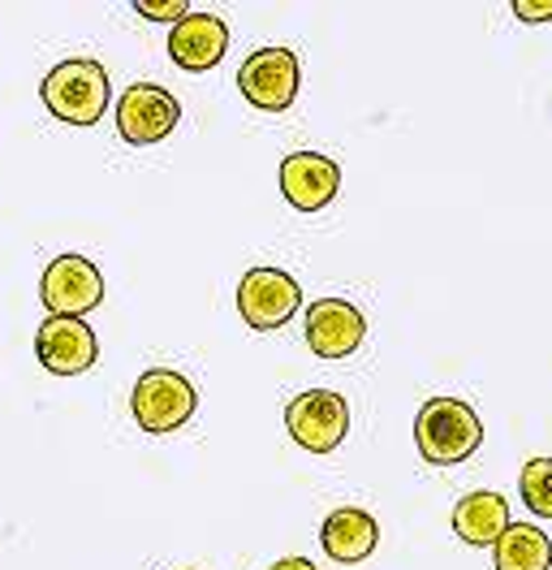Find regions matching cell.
<instances>
[{"instance_id":"cell-12","label":"cell","mask_w":552,"mask_h":570,"mask_svg":"<svg viewBox=\"0 0 552 570\" xmlns=\"http://www.w3.org/2000/svg\"><path fill=\"white\" fill-rule=\"evenodd\" d=\"M225 52H229V27L216 13H190L169 31V57L181 70L204 73L220 66Z\"/></svg>"},{"instance_id":"cell-13","label":"cell","mask_w":552,"mask_h":570,"mask_svg":"<svg viewBox=\"0 0 552 570\" xmlns=\"http://www.w3.org/2000/svg\"><path fill=\"white\" fill-rule=\"evenodd\" d=\"M319 544H324V553H328L333 562L354 567V562H367V558L376 553L379 528L367 510H358V505H342V510H333V514L324 519V528H319Z\"/></svg>"},{"instance_id":"cell-5","label":"cell","mask_w":552,"mask_h":570,"mask_svg":"<svg viewBox=\"0 0 552 570\" xmlns=\"http://www.w3.org/2000/svg\"><path fill=\"white\" fill-rule=\"evenodd\" d=\"M285 428L310 454H333L349 432V406H345L342 393L307 390L285 406Z\"/></svg>"},{"instance_id":"cell-9","label":"cell","mask_w":552,"mask_h":570,"mask_svg":"<svg viewBox=\"0 0 552 570\" xmlns=\"http://www.w3.org/2000/svg\"><path fill=\"white\" fill-rule=\"evenodd\" d=\"M34 355L57 376H78V372H91V363L100 358V342L82 321L48 316L34 328Z\"/></svg>"},{"instance_id":"cell-11","label":"cell","mask_w":552,"mask_h":570,"mask_svg":"<svg viewBox=\"0 0 552 570\" xmlns=\"http://www.w3.org/2000/svg\"><path fill=\"white\" fill-rule=\"evenodd\" d=\"M367 337V321L354 303L345 298H319L307 307V346L319 358H345L354 355Z\"/></svg>"},{"instance_id":"cell-10","label":"cell","mask_w":552,"mask_h":570,"mask_svg":"<svg viewBox=\"0 0 552 570\" xmlns=\"http://www.w3.org/2000/svg\"><path fill=\"white\" fill-rule=\"evenodd\" d=\"M337 190H342V169L328 156H319V151L285 156V165H280V195H285L289 208L319 213V208H328L337 199Z\"/></svg>"},{"instance_id":"cell-3","label":"cell","mask_w":552,"mask_h":570,"mask_svg":"<svg viewBox=\"0 0 552 570\" xmlns=\"http://www.w3.org/2000/svg\"><path fill=\"white\" fill-rule=\"evenodd\" d=\"M195 406H199L195 385L181 372H169V367L142 372L135 381V393H130V411H135L138 428L151 432V436H165V432L190 424Z\"/></svg>"},{"instance_id":"cell-16","label":"cell","mask_w":552,"mask_h":570,"mask_svg":"<svg viewBox=\"0 0 552 570\" xmlns=\"http://www.w3.org/2000/svg\"><path fill=\"white\" fill-rule=\"evenodd\" d=\"M518 489H522V501H526L531 514L552 519V459H531V463L522 466Z\"/></svg>"},{"instance_id":"cell-15","label":"cell","mask_w":552,"mask_h":570,"mask_svg":"<svg viewBox=\"0 0 552 570\" xmlns=\"http://www.w3.org/2000/svg\"><path fill=\"white\" fill-rule=\"evenodd\" d=\"M496 570H552V540L531 523H510L492 544Z\"/></svg>"},{"instance_id":"cell-4","label":"cell","mask_w":552,"mask_h":570,"mask_svg":"<svg viewBox=\"0 0 552 570\" xmlns=\"http://www.w3.org/2000/svg\"><path fill=\"white\" fill-rule=\"evenodd\" d=\"M39 298L48 307V316H69V321H82L87 312H96L103 303V277L100 268L82 255H57L48 268H43V282H39Z\"/></svg>"},{"instance_id":"cell-17","label":"cell","mask_w":552,"mask_h":570,"mask_svg":"<svg viewBox=\"0 0 552 570\" xmlns=\"http://www.w3.org/2000/svg\"><path fill=\"white\" fill-rule=\"evenodd\" d=\"M135 9L142 18H151V22H172V27H177L181 18H190V4H186V0H160V4H156V0H138Z\"/></svg>"},{"instance_id":"cell-2","label":"cell","mask_w":552,"mask_h":570,"mask_svg":"<svg viewBox=\"0 0 552 570\" xmlns=\"http://www.w3.org/2000/svg\"><path fill=\"white\" fill-rule=\"evenodd\" d=\"M43 108L69 121V126H96L103 112H108V70L91 57H69L57 70H48L43 87Z\"/></svg>"},{"instance_id":"cell-6","label":"cell","mask_w":552,"mask_h":570,"mask_svg":"<svg viewBox=\"0 0 552 570\" xmlns=\"http://www.w3.org/2000/svg\"><path fill=\"white\" fill-rule=\"evenodd\" d=\"M298 82H303V70L289 48H259L238 70V91L264 112H285L298 100Z\"/></svg>"},{"instance_id":"cell-1","label":"cell","mask_w":552,"mask_h":570,"mask_svg":"<svg viewBox=\"0 0 552 570\" xmlns=\"http://www.w3.org/2000/svg\"><path fill=\"white\" fill-rule=\"evenodd\" d=\"M414 445L432 466L466 463L483 445V424L471 402L462 397H432L414 420Z\"/></svg>"},{"instance_id":"cell-8","label":"cell","mask_w":552,"mask_h":570,"mask_svg":"<svg viewBox=\"0 0 552 570\" xmlns=\"http://www.w3.org/2000/svg\"><path fill=\"white\" fill-rule=\"evenodd\" d=\"M177 121H181L177 96L165 91V87H156V82H135L117 100V130H121V139L135 142V147L169 139L172 130H177Z\"/></svg>"},{"instance_id":"cell-14","label":"cell","mask_w":552,"mask_h":570,"mask_svg":"<svg viewBox=\"0 0 552 570\" xmlns=\"http://www.w3.org/2000/svg\"><path fill=\"white\" fill-rule=\"evenodd\" d=\"M510 528V505L501 493H466V498L453 505V532L462 544H475V549H492L501 532Z\"/></svg>"},{"instance_id":"cell-19","label":"cell","mask_w":552,"mask_h":570,"mask_svg":"<svg viewBox=\"0 0 552 570\" xmlns=\"http://www.w3.org/2000/svg\"><path fill=\"white\" fill-rule=\"evenodd\" d=\"M268 570H315L307 562V558H280V562H273Z\"/></svg>"},{"instance_id":"cell-7","label":"cell","mask_w":552,"mask_h":570,"mask_svg":"<svg viewBox=\"0 0 552 570\" xmlns=\"http://www.w3.org/2000/svg\"><path fill=\"white\" fill-rule=\"evenodd\" d=\"M298 307H303V285L280 268H250L238 282L241 321L259 333H273L280 324H289Z\"/></svg>"},{"instance_id":"cell-18","label":"cell","mask_w":552,"mask_h":570,"mask_svg":"<svg viewBox=\"0 0 552 570\" xmlns=\"http://www.w3.org/2000/svg\"><path fill=\"white\" fill-rule=\"evenodd\" d=\"M514 13L522 22H552V0H518Z\"/></svg>"}]
</instances>
